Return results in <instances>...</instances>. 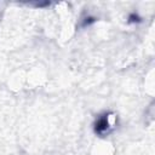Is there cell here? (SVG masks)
Instances as JSON below:
<instances>
[{
  "instance_id": "1",
  "label": "cell",
  "mask_w": 155,
  "mask_h": 155,
  "mask_svg": "<svg viewBox=\"0 0 155 155\" xmlns=\"http://www.w3.org/2000/svg\"><path fill=\"white\" fill-rule=\"evenodd\" d=\"M115 122H116V121H115V116H114V115H110V114L104 115V116H102V117L98 120V122H97V125H96V131H97L99 134L109 133V132L114 128Z\"/></svg>"
}]
</instances>
